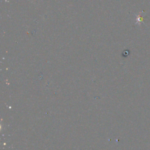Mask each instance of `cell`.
I'll return each instance as SVG.
<instances>
[{
  "mask_svg": "<svg viewBox=\"0 0 150 150\" xmlns=\"http://www.w3.org/2000/svg\"><path fill=\"white\" fill-rule=\"evenodd\" d=\"M140 13L138 15H137V23H144L143 17L141 16Z\"/></svg>",
  "mask_w": 150,
  "mask_h": 150,
  "instance_id": "obj_1",
  "label": "cell"
}]
</instances>
